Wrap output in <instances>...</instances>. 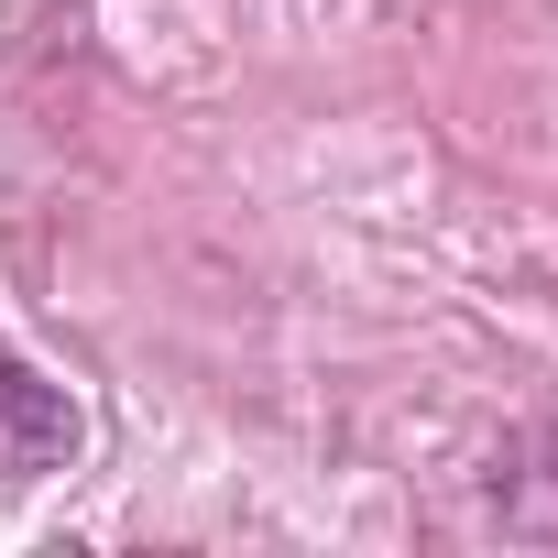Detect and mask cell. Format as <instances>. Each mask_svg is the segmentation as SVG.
<instances>
[{
    "mask_svg": "<svg viewBox=\"0 0 558 558\" xmlns=\"http://www.w3.org/2000/svg\"><path fill=\"white\" fill-rule=\"evenodd\" d=\"M77 449H88L77 395H66V384H45L34 362L0 351V482H45V471H66Z\"/></svg>",
    "mask_w": 558,
    "mask_h": 558,
    "instance_id": "obj_1",
    "label": "cell"
}]
</instances>
